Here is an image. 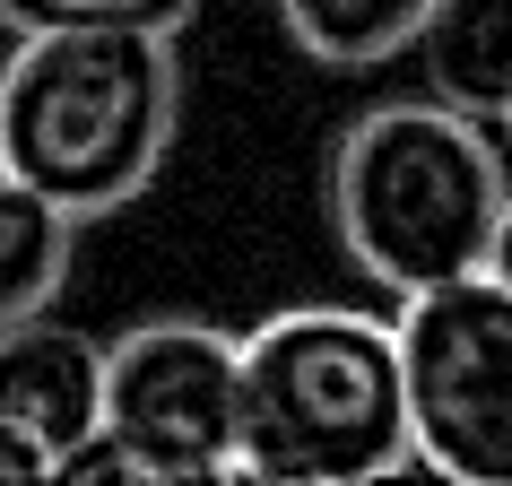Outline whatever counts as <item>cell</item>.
Returning a JSON list of instances; mask_svg holds the SVG:
<instances>
[{
  "label": "cell",
  "instance_id": "1",
  "mask_svg": "<svg viewBox=\"0 0 512 486\" xmlns=\"http://www.w3.org/2000/svg\"><path fill=\"white\" fill-rule=\"evenodd\" d=\"M183 122L174 27L35 18L0 61V174L79 217H113L157 183Z\"/></svg>",
  "mask_w": 512,
  "mask_h": 486
},
{
  "label": "cell",
  "instance_id": "2",
  "mask_svg": "<svg viewBox=\"0 0 512 486\" xmlns=\"http://www.w3.org/2000/svg\"><path fill=\"white\" fill-rule=\"evenodd\" d=\"M408 460L400 339L382 313L287 304L235 339V478L374 486Z\"/></svg>",
  "mask_w": 512,
  "mask_h": 486
},
{
  "label": "cell",
  "instance_id": "3",
  "mask_svg": "<svg viewBox=\"0 0 512 486\" xmlns=\"http://www.w3.org/2000/svg\"><path fill=\"white\" fill-rule=\"evenodd\" d=\"M512 209V165L478 113L434 96L365 105L330 148V235L382 296H417L486 270Z\"/></svg>",
  "mask_w": 512,
  "mask_h": 486
},
{
  "label": "cell",
  "instance_id": "4",
  "mask_svg": "<svg viewBox=\"0 0 512 486\" xmlns=\"http://www.w3.org/2000/svg\"><path fill=\"white\" fill-rule=\"evenodd\" d=\"M400 391H408V460L452 486H512V287L443 278L400 296Z\"/></svg>",
  "mask_w": 512,
  "mask_h": 486
},
{
  "label": "cell",
  "instance_id": "5",
  "mask_svg": "<svg viewBox=\"0 0 512 486\" xmlns=\"http://www.w3.org/2000/svg\"><path fill=\"white\" fill-rule=\"evenodd\" d=\"M96 426L131 452L139 486L235 478V339L191 313H157L105 339Z\"/></svg>",
  "mask_w": 512,
  "mask_h": 486
},
{
  "label": "cell",
  "instance_id": "6",
  "mask_svg": "<svg viewBox=\"0 0 512 486\" xmlns=\"http://www.w3.org/2000/svg\"><path fill=\"white\" fill-rule=\"evenodd\" d=\"M96 408H105V348L87 330L53 313L0 330V426H18L61 460L79 434H96Z\"/></svg>",
  "mask_w": 512,
  "mask_h": 486
},
{
  "label": "cell",
  "instance_id": "7",
  "mask_svg": "<svg viewBox=\"0 0 512 486\" xmlns=\"http://www.w3.org/2000/svg\"><path fill=\"white\" fill-rule=\"evenodd\" d=\"M408 53L426 70L434 105L504 122V105H512V0H434Z\"/></svg>",
  "mask_w": 512,
  "mask_h": 486
},
{
  "label": "cell",
  "instance_id": "8",
  "mask_svg": "<svg viewBox=\"0 0 512 486\" xmlns=\"http://www.w3.org/2000/svg\"><path fill=\"white\" fill-rule=\"evenodd\" d=\"M70 252H79V217L44 200L35 183L0 174V330L27 313H53L70 287Z\"/></svg>",
  "mask_w": 512,
  "mask_h": 486
},
{
  "label": "cell",
  "instance_id": "9",
  "mask_svg": "<svg viewBox=\"0 0 512 486\" xmlns=\"http://www.w3.org/2000/svg\"><path fill=\"white\" fill-rule=\"evenodd\" d=\"M434 0H278V27L322 70H382L417 44Z\"/></svg>",
  "mask_w": 512,
  "mask_h": 486
},
{
  "label": "cell",
  "instance_id": "10",
  "mask_svg": "<svg viewBox=\"0 0 512 486\" xmlns=\"http://www.w3.org/2000/svg\"><path fill=\"white\" fill-rule=\"evenodd\" d=\"M44 478H53V452L27 443L18 426H0V486H44Z\"/></svg>",
  "mask_w": 512,
  "mask_h": 486
},
{
  "label": "cell",
  "instance_id": "11",
  "mask_svg": "<svg viewBox=\"0 0 512 486\" xmlns=\"http://www.w3.org/2000/svg\"><path fill=\"white\" fill-rule=\"evenodd\" d=\"M486 278L512 287V209H504V226H495V243H486Z\"/></svg>",
  "mask_w": 512,
  "mask_h": 486
},
{
  "label": "cell",
  "instance_id": "12",
  "mask_svg": "<svg viewBox=\"0 0 512 486\" xmlns=\"http://www.w3.org/2000/svg\"><path fill=\"white\" fill-rule=\"evenodd\" d=\"M504 165H512V105H504Z\"/></svg>",
  "mask_w": 512,
  "mask_h": 486
}]
</instances>
